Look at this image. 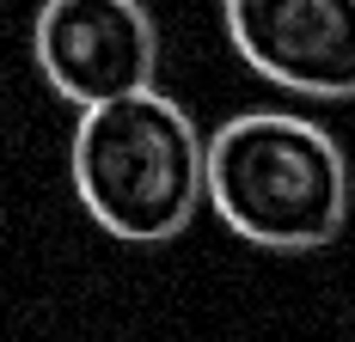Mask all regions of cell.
<instances>
[{"instance_id": "obj_1", "label": "cell", "mask_w": 355, "mask_h": 342, "mask_svg": "<svg viewBox=\"0 0 355 342\" xmlns=\"http://www.w3.org/2000/svg\"><path fill=\"white\" fill-rule=\"evenodd\" d=\"M68 177L86 220L123 244H166L209 208V135L159 86L86 104Z\"/></svg>"}, {"instance_id": "obj_2", "label": "cell", "mask_w": 355, "mask_h": 342, "mask_svg": "<svg viewBox=\"0 0 355 342\" xmlns=\"http://www.w3.org/2000/svg\"><path fill=\"white\" fill-rule=\"evenodd\" d=\"M209 208L257 251H319L349 220V159L294 110H245L209 135Z\"/></svg>"}, {"instance_id": "obj_4", "label": "cell", "mask_w": 355, "mask_h": 342, "mask_svg": "<svg viewBox=\"0 0 355 342\" xmlns=\"http://www.w3.org/2000/svg\"><path fill=\"white\" fill-rule=\"evenodd\" d=\"M227 43L257 80L300 98H355V0H220Z\"/></svg>"}, {"instance_id": "obj_3", "label": "cell", "mask_w": 355, "mask_h": 342, "mask_svg": "<svg viewBox=\"0 0 355 342\" xmlns=\"http://www.w3.org/2000/svg\"><path fill=\"white\" fill-rule=\"evenodd\" d=\"M31 62L73 110L141 92L159 73V25L141 0H43Z\"/></svg>"}]
</instances>
